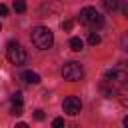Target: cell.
I'll list each match as a JSON object with an SVG mask.
<instances>
[{
  "mask_svg": "<svg viewBox=\"0 0 128 128\" xmlns=\"http://www.w3.org/2000/svg\"><path fill=\"white\" fill-rule=\"evenodd\" d=\"M70 48H72L74 52H80V50L84 48V42H82V38H78V36H72V38H70Z\"/></svg>",
  "mask_w": 128,
  "mask_h": 128,
  "instance_id": "obj_8",
  "label": "cell"
},
{
  "mask_svg": "<svg viewBox=\"0 0 128 128\" xmlns=\"http://www.w3.org/2000/svg\"><path fill=\"white\" fill-rule=\"evenodd\" d=\"M122 14H124V16H128V0H124V2H122Z\"/></svg>",
  "mask_w": 128,
  "mask_h": 128,
  "instance_id": "obj_19",
  "label": "cell"
},
{
  "mask_svg": "<svg viewBox=\"0 0 128 128\" xmlns=\"http://www.w3.org/2000/svg\"><path fill=\"white\" fill-rule=\"evenodd\" d=\"M6 56H8V60H10L12 64H16V66L26 64V60H28L26 50H24L18 42H14V40H10V42L6 44Z\"/></svg>",
  "mask_w": 128,
  "mask_h": 128,
  "instance_id": "obj_3",
  "label": "cell"
},
{
  "mask_svg": "<svg viewBox=\"0 0 128 128\" xmlns=\"http://www.w3.org/2000/svg\"><path fill=\"white\" fill-rule=\"evenodd\" d=\"M62 110H64L66 114H70V116L80 114V110H82V102H80V98H78V96H66L64 102H62Z\"/></svg>",
  "mask_w": 128,
  "mask_h": 128,
  "instance_id": "obj_6",
  "label": "cell"
},
{
  "mask_svg": "<svg viewBox=\"0 0 128 128\" xmlns=\"http://www.w3.org/2000/svg\"><path fill=\"white\" fill-rule=\"evenodd\" d=\"M30 38H32V44H34L36 48H40V50H48V48H52V44H54V34H52V30L46 28V26H36V28H32Z\"/></svg>",
  "mask_w": 128,
  "mask_h": 128,
  "instance_id": "obj_1",
  "label": "cell"
},
{
  "mask_svg": "<svg viewBox=\"0 0 128 128\" xmlns=\"http://www.w3.org/2000/svg\"><path fill=\"white\" fill-rule=\"evenodd\" d=\"M34 118H36L38 122H42V120H44V110H34Z\"/></svg>",
  "mask_w": 128,
  "mask_h": 128,
  "instance_id": "obj_18",
  "label": "cell"
},
{
  "mask_svg": "<svg viewBox=\"0 0 128 128\" xmlns=\"http://www.w3.org/2000/svg\"><path fill=\"white\" fill-rule=\"evenodd\" d=\"M62 76H64V80L76 82V80H80V78L84 76V68H82L80 62H68V64H64V68H62Z\"/></svg>",
  "mask_w": 128,
  "mask_h": 128,
  "instance_id": "obj_5",
  "label": "cell"
},
{
  "mask_svg": "<svg viewBox=\"0 0 128 128\" xmlns=\"http://www.w3.org/2000/svg\"><path fill=\"white\" fill-rule=\"evenodd\" d=\"M22 78H24L28 84H40V74H36V72H32V70L22 72Z\"/></svg>",
  "mask_w": 128,
  "mask_h": 128,
  "instance_id": "obj_7",
  "label": "cell"
},
{
  "mask_svg": "<svg viewBox=\"0 0 128 128\" xmlns=\"http://www.w3.org/2000/svg\"><path fill=\"white\" fill-rule=\"evenodd\" d=\"M124 128H128V116L124 118Z\"/></svg>",
  "mask_w": 128,
  "mask_h": 128,
  "instance_id": "obj_22",
  "label": "cell"
},
{
  "mask_svg": "<svg viewBox=\"0 0 128 128\" xmlns=\"http://www.w3.org/2000/svg\"><path fill=\"white\" fill-rule=\"evenodd\" d=\"M88 44H90V46H98V44H100V34L90 32V36H88Z\"/></svg>",
  "mask_w": 128,
  "mask_h": 128,
  "instance_id": "obj_12",
  "label": "cell"
},
{
  "mask_svg": "<svg viewBox=\"0 0 128 128\" xmlns=\"http://www.w3.org/2000/svg\"><path fill=\"white\" fill-rule=\"evenodd\" d=\"M118 98H120V102L124 104V106H128V84L126 86H122L120 90H118V94H116Z\"/></svg>",
  "mask_w": 128,
  "mask_h": 128,
  "instance_id": "obj_10",
  "label": "cell"
},
{
  "mask_svg": "<svg viewBox=\"0 0 128 128\" xmlns=\"http://www.w3.org/2000/svg\"><path fill=\"white\" fill-rule=\"evenodd\" d=\"M14 12H26V2L24 0H14Z\"/></svg>",
  "mask_w": 128,
  "mask_h": 128,
  "instance_id": "obj_11",
  "label": "cell"
},
{
  "mask_svg": "<svg viewBox=\"0 0 128 128\" xmlns=\"http://www.w3.org/2000/svg\"><path fill=\"white\" fill-rule=\"evenodd\" d=\"M104 82L110 84L112 88L120 90L122 86L128 84V74H126L122 68H112V70H106V74H104Z\"/></svg>",
  "mask_w": 128,
  "mask_h": 128,
  "instance_id": "obj_4",
  "label": "cell"
},
{
  "mask_svg": "<svg viewBox=\"0 0 128 128\" xmlns=\"http://www.w3.org/2000/svg\"><path fill=\"white\" fill-rule=\"evenodd\" d=\"M10 100H12V104H22V92H14L10 96Z\"/></svg>",
  "mask_w": 128,
  "mask_h": 128,
  "instance_id": "obj_13",
  "label": "cell"
},
{
  "mask_svg": "<svg viewBox=\"0 0 128 128\" xmlns=\"http://www.w3.org/2000/svg\"><path fill=\"white\" fill-rule=\"evenodd\" d=\"M78 20H80V24H84V26H88V28H100V26L104 24L102 14H100L96 8H92V6L82 8L80 14H78Z\"/></svg>",
  "mask_w": 128,
  "mask_h": 128,
  "instance_id": "obj_2",
  "label": "cell"
},
{
  "mask_svg": "<svg viewBox=\"0 0 128 128\" xmlns=\"http://www.w3.org/2000/svg\"><path fill=\"white\" fill-rule=\"evenodd\" d=\"M24 110H22V104H12V114L14 116H20Z\"/></svg>",
  "mask_w": 128,
  "mask_h": 128,
  "instance_id": "obj_16",
  "label": "cell"
},
{
  "mask_svg": "<svg viewBox=\"0 0 128 128\" xmlns=\"http://www.w3.org/2000/svg\"><path fill=\"white\" fill-rule=\"evenodd\" d=\"M120 46H122V50H126V52H128V32H124V34H122V38H120Z\"/></svg>",
  "mask_w": 128,
  "mask_h": 128,
  "instance_id": "obj_15",
  "label": "cell"
},
{
  "mask_svg": "<svg viewBox=\"0 0 128 128\" xmlns=\"http://www.w3.org/2000/svg\"><path fill=\"white\" fill-rule=\"evenodd\" d=\"M52 128H66L64 118H54V120H52Z\"/></svg>",
  "mask_w": 128,
  "mask_h": 128,
  "instance_id": "obj_14",
  "label": "cell"
},
{
  "mask_svg": "<svg viewBox=\"0 0 128 128\" xmlns=\"http://www.w3.org/2000/svg\"><path fill=\"white\" fill-rule=\"evenodd\" d=\"M102 4H104V8H106L108 12H114V10H118L120 0H102Z\"/></svg>",
  "mask_w": 128,
  "mask_h": 128,
  "instance_id": "obj_9",
  "label": "cell"
},
{
  "mask_svg": "<svg viewBox=\"0 0 128 128\" xmlns=\"http://www.w3.org/2000/svg\"><path fill=\"white\" fill-rule=\"evenodd\" d=\"M0 30H2V24H0Z\"/></svg>",
  "mask_w": 128,
  "mask_h": 128,
  "instance_id": "obj_23",
  "label": "cell"
},
{
  "mask_svg": "<svg viewBox=\"0 0 128 128\" xmlns=\"http://www.w3.org/2000/svg\"><path fill=\"white\" fill-rule=\"evenodd\" d=\"M8 14V8H6V4H0V16H6Z\"/></svg>",
  "mask_w": 128,
  "mask_h": 128,
  "instance_id": "obj_20",
  "label": "cell"
},
{
  "mask_svg": "<svg viewBox=\"0 0 128 128\" xmlns=\"http://www.w3.org/2000/svg\"><path fill=\"white\" fill-rule=\"evenodd\" d=\"M72 26H74V22H72V20L62 22V30H66V32H70V30H72Z\"/></svg>",
  "mask_w": 128,
  "mask_h": 128,
  "instance_id": "obj_17",
  "label": "cell"
},
{
  "mask_svg": "<svg viewBox=\"0 0 128 128\" xmlns=\"http://www.w3.org/2000/svg\"><path fill=\"white\" fill-rule=\"evenodd\" d=\"M16 128H28V124H26V122H18V124H16Z\"/></svg>",
  "mask_w": 128,
  "mask_h": 128,
  "instance_id": "obj_21",
  "label": "cell"
}]
</instances>
